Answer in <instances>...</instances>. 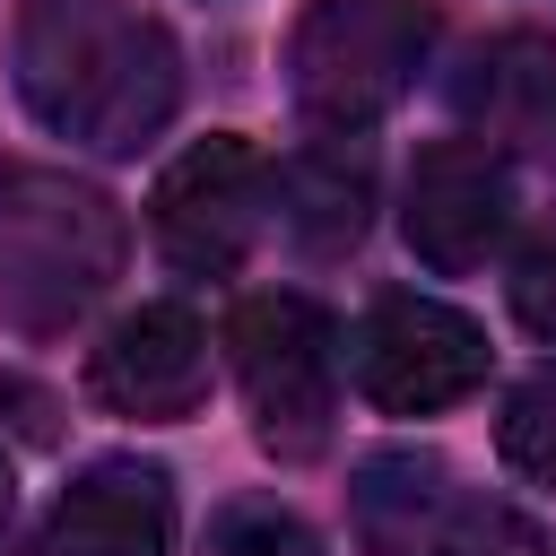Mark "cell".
Wrapping results in <instances>:
<instances>
[{"label":"cell","mask_w":556,"mask_h":556,"mask_svg":"<svg viewBox=\"0 0 556 556\" xmlns=\"http://www.w3.org/2000/svg\"><path fill=\"white\" fill-rule=\"evenodd\" d=\"M443 513H452L443 452L391 443V452H365L356 478H348V521H356L365 556H426V539L443 530Z\"/></svg>","instance_id":"cell-11"},{"label":"cell","mask_w":556,"mask_h":556,"mask_svg":"<svg viewBox=\"0 0 556 556\" xmlns=\"http://www.w3.org/2000/svg\"><path fill=\"white\" fill-rule=\"evenodd\" d=\"M495 452H504V469H513V478L556 486V365H530V374L504 391Z\"/></svg>","instance_id":"cell-14"},{"label":"cell","mask_w":556,"mask_h":556,"mask_svg":"<svg viewBox=\"0 0 556 556\" xmlns=\"http://www.w3.org/2000/svg\"><path fill=\"white\" fill-rule=\"evenodd\" d=\"M365 208H374V165H365V139H313L287 174H278V217L304 252H348L365 235Z\"/></svg>","instance_id":"cell-12"},{"label":"cell","mask_w":556,"mask_h":556,"mask_svg":"<svg viewBox=\"0 0 556 556\" xmlns=\"http://www.w3.org/2000/svg\"><path fill=\"white\" fill-rule=\"evenodd\" d=\"M278 208V165L243 139V130H208L191 139L156 191H148V235L182 278H226L252 261V243L269 235Z\"/></svg>","instance_id":"cell-5"},{"label":"cell","mask_w":556,"mask_h":556,"mask_svg":"<svg viewBox=\"0 0 556 556\" xmlns=\"http://www.w3.org/2000/svg\"><path fill=\"white\" fill-rule=\"evenodd\" d=\"M9 504H17V478H9V460H0V530H9Z\"/></svg>","instance_id":"cell-17"},{"label":"cell","mask_w":556,"mask_h":556,"mask_svg":"<svg viewBox=\"0 0 556 556\" xmlns=\"http://www.w3.org/2000/svg\"><path fill=\"white\" fill-rule=\"evenodd\" d=\"M400 235L443 278L486 269V252H504V235H513V165H504V148H486V139L417 148L408 191H400Z\"/></svg>","instance_id":"cell-7"},{"label":"cell","mask_w":556,"mask_h":556,"mask_svg":"<svg viewBox=\"0 0 556 556\" xmlns=\"http://www.w3.org/2000/svg\"><path fill=\"white\" fill-rule=\"evenodd\" d=\"M452 113L486 148H556V35L504 26L452 70Z\"/></svg>","instance_id":"cell-9"},{"label":"cell","mask_w":556,"mask_h":556,"mask_svg":"<svg viewBox=\"0 0 556 556\" xmlns=\"http://www.w3.org/2000/svg\"><path fill=\"white\" fill-rule=\"evenodd\" d=\"M9 61L26 113L87 156H139L182 104V52L139 0H26Z\"/></svg>","instance_id":"cell-1"},{"label":"cell","mask_w":556,"mask_h":556,"mask_svg":"<svg viewBox=\"0 0 556 556\" xmlns=\"http://www.w3.org/2000/svg\"><path fill=\"white\" fill-rule=\"evenodd\" d=\"M130 226L122 208L61 174V165H9L0 174V321L26 339H52L87 321L122 278Z\"/></svg>","instance_id":"cell-2"},{"label":"cell","mask_w":556,"mask_h":556,"mask_svg":"<svg viewBox=\"0 0 556 556\" xmlns=\"http://www.w3.org/2000/svg\"><path fill=\"white\" fill-rule=\"evenodd\" d=\"M348 365L382 417H434L486 382V330L443 295H382L356 321Z\"/></svg>","instance_id":"cell-6"},{"label":"cell","mask_w":556,"mask_h":556,"mask_svg":"<svg viewBox=\"0 0 556 556\" xmlns=\"http://www.w3.org/2000/svg\"><path fill=\"white\" fill-rule=\"evenodd\" d=\"M200 556H321V530L278 495H235V504L208 513Z\"/></svg>","instance_id":"cell-13"},{"label":"cell","mask_w":556,"mask_h":556,"mask_svg":"<svg viewBox=\"0 0 556 556\" xmlns=\"http://www.w3.org/2000/svg\"><path fill=\"white\" fill-rule=\"evenodd\" d=\"M87 391L113 408V417H139V426H174L208 400V330L191 304H139L122 313L96 356H87Z\"/></svg>","instance_id":"cell-8"},{"label":"cell","mask_w":556,"mask_h":556,"mask_svg":"<svg viewBox=\"0 0 556 556\" xmlns=\"http://www.w3.org/2000/svg\"><path fill=\"white\" fill-rule=\"evenodd\" d=\"M504 295H513V321H521L530 339H556V208L513 243V278H504Z\"/></svg>","instance_id":"cell-16"},{"label":"cell","mask_w":556,"mask_h":556,"mask_svg":"<svg viewBox=\"0 0 556 556\" xmlns=\"http://www.w3.org/2000/svg\"><path fill=\"white\" fill-rule=\"evenodd\" d=\"M434 0H304L287 35V96L313 130L365 139L434 61Z\"/></svg>","instance_id":"cell-3"},{"label":"cell","mask_w":556,"mask_h":556,"mask_svg":"<svg viewBox=\"0 0 556 556\" xmlns=\"http://www.w3.org/2000/svg\"><path fill=\"white\" fill-rule=\"evenodd\" d=\"M61 556H174V478L156 460H87L52 504Z\"/></svg>","instance_id":"cell-10"},{"label":"cell","mask_w":556,"mask_h":556,"mask_svg":"<svg viewBox=\"0 0 556 556\" xmlns=\"http://www.w3.org/2000/svg\"><path fill=\"white\" fill-rule=\"evenodd\" d=\"M426 556H556V539L521 513V504H495V495H469L443 513V530L426 539Z\"/></svg>","instance_id":"cell-15"},{"label":"cell","mask_w":556,"mask_h":556,"mask_svg":"<svg viewBox=\"0 0 556 556\" xmlns=\"http://www.w3.org/2000/svg\"><path fill=\"white\" fill-rule=\"evenodd\" d=\"M226 348H235V382L252 408V434L269 460H321L330 426H339V339L330 313L313 295H243L226 313Z\"/></svg>","instance_id":"cell-4"}]
</instances>
